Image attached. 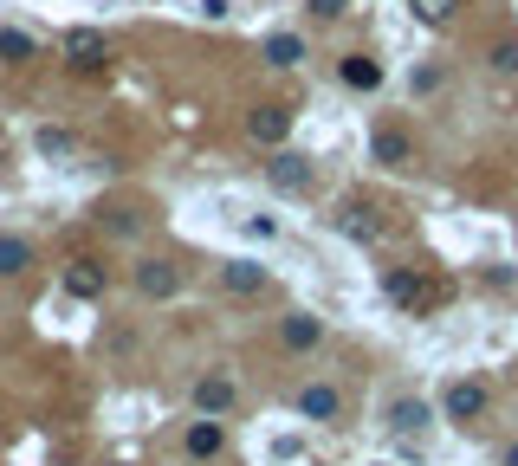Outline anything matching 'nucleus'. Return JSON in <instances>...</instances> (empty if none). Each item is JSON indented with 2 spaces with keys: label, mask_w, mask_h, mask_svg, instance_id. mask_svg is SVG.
Wrapping results in <instances>:
<instances>
[{
  "label": "nucleus",
  "mask_w": 518,
  "mask_h": 466,
  "mask_svg": "<svg viewBox=\"0 0 518 466\" xmlns=\"http://www.w3.org/2000/svg\"><path fill=\"white\" fill-rule=\"evenodd\" d=\"M59 52H65L72 72H104V65H111V46H104L98 26H72V33L59 39Z\"/></svg>",
  "instance_id": "f257e3e1"
},
{
  "label": "nucleus",
  "mask_w": 518,
  "mask_h": 466,
  "mask_svg": "<svg viewBox=\"0 0 518 466\" xmlns=\"http://www.w3.org/2000/svg\"><path fill=\"white\" fill-rule=\"evenodd\" d=\"M136 292H143V298H175V292H182L175 259H143V266H136Z\"/></svg>",
  "instance_id": "f03ea898"
},
{
  "label": "nucleus",
  "mask_w": 518,
  "mask_h": 466,
  "mask_svg": "<svg viewBox=\"0 0 518 466\" xmlns=\"http://www.w3.org/2000/svg\"><path fill=\"white\" fill-rule=\"evenodd\" d=\"M104 285H111L104 259H72V266H65V292L72 298H104Z\"/></svg>",
  "instance_id": "7ed1b4c3"
},
{
  "label": "nucleus",
  "mask_w": 518,
  "mask_h": 466,
  "mask_svg": "<svg viewBox=\"0 0 518 466\" xmlns=\"http://www.w3.org/2000/svg\"><path fill=\"white\" fill-rule=\"evenodd\" d=\"M266 175H272V188H279V195H305V188H311V162H305V156H272Z\"/></svg>",
  "instance_id": "20e7f679"
},
{
  "label": "nucleus",
  "mask_w": 518,
  "mask_h": 466,
  "mask_svg": "<svg viewBox=\"0 0 518 466\" xmlns=\"http://www.w3.org/2000/svg\"><path fill=\"white\" fill-rule=\"evenodd\" d=\"M221 285H227L234 298H259V292H266V266H253V259H227V266H221Z\"/></svg>",
  "instance_id": "39448f33"
},
{
  "label": "nucleus",
  "mask_w": 518,
  "mask_h": 466,
  "mask_svg": "<svg viewBox=\"0 0 518 466\" xmlns=\"http://www.w3.org/2000/svg\"><path fill=\"white\" fill-rule=\"evenodd\" d=\"M298 415H311V421H337V415H344V395H337L331 382H311V389H298Z\"/></svg>",
  "instance_id": "423d86ee"
},
{
  "label": "nucleus",
  "mask_w": 518,
  "mask_h": 466,
  "mask_svg": "<svg viewBox=\"0 0 518 466\" xmlns=\"http://www.w3.org/2000/svg\"><path fill=\"white\" fill-rule=\"evenodd\" d=\"M234 395H240V389H234L227 376H201V382H195V408H201V415H214V421L234 408Z\"/></svg>",
  "instance_id": "0eeeda50"
},
{
  "label": "nucleus",
  "mask_w": 518,
  "mask_h": 466,
  "mask_svg": "<svg viewBox=\"0 0 518 466\" xmlns=\"http://www.w3.org/2000/svg\"><path fill=\"white\" fill-rule=\"evenodd\" d=\"M253 143H285V130H292V111H279V104H259V111L247 117Z\"/></svg>",
  "instance_id": "6e6552de"
},
{
  "label": "nucleus",
  "mask_w": 518,
  "mask_h": 466,
  "mask_svg": "<svg viewBox=\"0 0 518 466\" xmlns=\"http://www.w3.org/2000/svg\"><path fill=\"white\" fill-rule=\"evenodd\" d=\"M370 149H376V162H383V169H408V162H415V149H408L402 130H376Z\"/></svg>",
  "instance_id": "1a4fd4ad"
},
{
  "label": "nucleus",
  "mask_w": 518,
  "mask_h": 466,
  "mask_svg": "<svg viewBox=\"0 0 518 466\" xmlns=\"http://www.w3.org/2000/svg\"><path fill=\"white\" fill-rule=\"evenodd\" d=\"M0 59H7V65H33L39 59V39L20 33V26H0Z\"/></svg>",
  "instance_id": "9d476101"
},
{
  "label": "nucleus",
  "mask_w": 518,
  "mask_h": 466,
  "mask_svg": "<svg viewBox=\"0 0 518 466\" xmlns=\"http://www.w3.org/2000/svg\"><path fill=\"white\" fill-rule=\"evenodd\" d=\"M480 408H486V389H480V382H454V389H447V415H454V421H473Z\"/></svg>",
  "instance_id": "9b49d317"
},
{
  "label": "nucleus",
  "mask_w": 518,
  "mask_h": 466,
  "mask_svg": "<svg viewBox=\"0 0 518 466\" xmlns=\"http://www.w3.org/2000/svg\"><path fill=\"white\" fill-rule=\"evenodd\" d=\"M26 266H33V240H20V233H0V272H7V279H20Z\"/></svg>",
  "instance_id": "f8f14e48"
},
{
  "label": "nucleus",
  "mask_w": 518,
  "mask_h": 466,
  "mask_svg": "<svg viewBox=\"0 0 518 466\" xmlns=\"http://www.w3.org/2000/svg\"><path fill=\"white\" fill-rule=\"evenodd\" d=\"M188 454H195V460H214V454H221V421H214V415H201L195 428H188Z\"/></svg>",
  "instance_id": "ddd939ff"
},
{
  "label": "nucleus",
  "mask_w": 518,
  "mask_h": 466,
  "mask_svg": "<svg viewBox=\"0 0 518 466\" xmlns=\"http://www.w3.org/2000/svg\"><path fill=\"white\" fill-rule=\"evenodd\" d=\"M279 337H285V344H292V350H311V344H318V337H324V324L298 311V318H285V324H279Z\"/></svg>",
  "instance_id": "4468645a"
},
{
  "label": "nucleus",
  "mask_w": 518,
  "mask_h": 466,
  "mask_svg": "<svg viewBox=\"0 0 518 466\" xmlns=\"http://www.w3.org/2000/svg\"><path fill=\"white\" fill-rule=\"evenodd\" d=\"M344 85H350V91H376V85H383V65L357 52V59H344Z\"/></svg>",
  "instance_id": "2eb2a0df"
},
{
  "label": "nucleus",
  "mask_w": 518,
  "mask_h": 466,
  "mask_svg": "<svg viewBox=\"0 0 518 466\" xmlns=\"http://www.w3.org/2000/svg\"><path fill=\"white\" fill-rule=\"evenodd\" d=\"M298 59H305V46H298L292 33H272L266 39V65H279V72H285V65H298Z\"/></svg>",
  "instance_id": "dca6fc26"
},
{
  "label": "nucleus",
  "mask_w": 518,
  "mask_h": 466,
  "mask_svg": "<svg viewBox=\"0 0 518 466\" xmlns=\"http://www.w3.org/2000/svg\"><path fill=\"white\" fill-rule=\"evenodd\" d=\"M408 7H415V20H421V26H447L460 0H408Z\"/></svg>",
  "instance_id": "f3484780"
},
{
  "label": "nucleus",
  "mask_w": 518,
  "mask_h": 466,
  "mask_svg": "<svg viewBox=\"0 0 518 466\" xmlns=\"http://www.w3.org/2000/svg\"><path fill=\"white\" fill-rule=\"evenodd\" d=\"M389 298H402V305H421V298H428V285H421L415 272H389Z\"/></svg>",
  "instance_id": "a211bd4d"
},
{
  "label": "nucleus",
  "mask_w": 518,
  "mask_h": 466,
  "mask_svg": "<svg viewBox=\"0 0 518 466\" xmlns=\"http://www.w3.org/2000/svg\"><path fill=\"white\" fill-rule=\"evenodd\" d=\"M421 421H428V408H421V402H395V428H421Z\"/></svg>",
  "instance_id": "6ab92c4d"
},
{
  "label": "nucleus",
  "mask_w": 518,
  "mask_h": 466,
  "mask_svg": "<svg viewBox=\"0 0 518 466\" xmlns=\"http://www.w3.org/2000/svg\"><path fill=\"white\" fill-rule=\"evenodd\" d=\"M493 65H499V72H518V39H499V46H493Z\"/></svg>",
  "instance_id": "aec40b11"
},
{
  "label": "nucleus",
  "mask_w": 518,
  "mask_h": 466,
  "mask_svg": "<svg viewBox=\"0 0 518 466\" xmlns=\"http://www.w3.org/2000/svg\"><path fill=\"white\" fill-rule=\"evenodd\" d=\"M344 227H350V233H363V240H370V233H376V221H370V208H344Z\"/></svg>",
  "instance_id": "412c9836"
},
{
  "label": "nucleus",
  "mask_w": 518,
  "mask_h": 466,
  "mask_svg": "<svg viewBox=\"0 0 518 466\" xmlns=\"http://www.w3.org/2000/svg\"><path fill=\"white\" fill-rule=\"evenodd\" d=\"M39 149H46V156H65V149H72V136H65V130H39Z\"/></svg>",
  "instance_id": "4be33fe9"
},
{
  "label": "nucleus",
  "mask_w": 518,
  "mask_h": 466,
  "mask_svg": "<svg viewBox=\"0 0 518 466\" xmlns=\"http://www.w3.org/2000/svg\"><path fill=\"white\" fill-rule=\"evenodd\" d=\"M311 13L318 20H344V0H311Z\"/></svg>",
  "instance_id": "5701e85b"
},
{
  "label": "nucleus",
  "mask_w": 518,
  "mask_h": 466,
  "mask_svg": "<svg viewBox=\"0 0 518 466\" xmlns=\"http://www.w3.org/2000/svg\"><path fill=\"white\" fill-rule=\"evenodd\" d=\"M506 466H518V447H512V454H506Z\"/></svg>",
  "instance_id": "b1692460"
}]
</instances>
